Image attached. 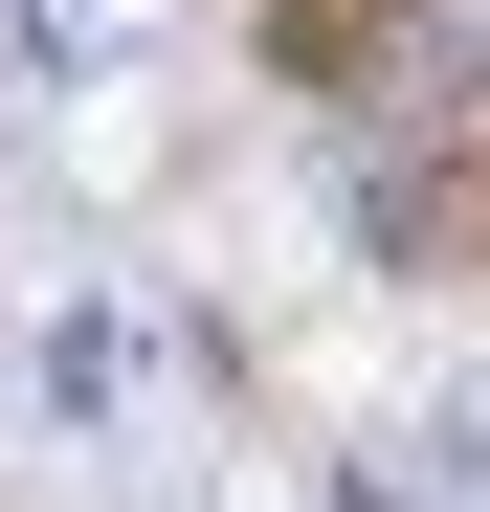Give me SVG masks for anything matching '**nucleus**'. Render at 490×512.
<instances>
[{"label": "nucleus", "mask_w": 490, "mask_h": 512, "mask_svg": "<svg viewBox=\"0 0 490 512\" xmlns=\"http://www.w3.org/2000/svg\"><path fill=\"white\" fill-rule=\"evenodd\" d=\"M468 268H490V223H468Z\"/></svg>", "instance_id": "2"}, {"label": "nucleus", "mask_w": 490, "mask_h": 512, "mask_svg": "<svg viewBox=\"0 0 490 512\" xmlns=\"http://www.w3.org/2000/svg\"><path fill=\"white\" fill-rule=\"evenodd\" d=\"M446 23H468V0H245V45H268L290 90H401Z\"/></svg>", "instance_id": "1"}]
</instances>
